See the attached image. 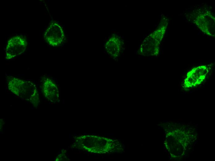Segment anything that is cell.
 Here are the masks:
<instances>
[{
    "instance_id": "6da1fadb",
    "label": "cell",
    "mask_w": 215,
    "mask_h": 161,
    "mask_svg": "<svg viewBox=\"0 0 215 161\" xmlns=\"http://www.w3.org/2000/svg\"><path fill=\"white\" fill-rule=\"evenodd\" d=\"M8 89L15 94L30 101L36 105L39 101L36 85L33 82L13 77L8 83Z\"/></svg>"
},
{
    "instance_id": "7a4b0ae2",
    "label": "cell",
    "mask_w": 215,
    "mask_h": 161,
    "mask_svg": "<svg viewBox=\"0 0 215 161\" xmlns=\"http://www.w3.org/2000/svg\"><path fill=\"white\" fill-rule=\"evenodd\" d=\"M167 25L165 21L159 28L144 40L139 50L140 54L146 56H156L159 52V45L166 32Z\"/></svg>"
},
{
    "instance_id": "3957f363",
    "label": "cell",
    "mask_w": 215,
    "mask_h": 161,
    "mask_svg": "<svg viewBox=\"0 0 215 161\" xmlns=\"http://www.w3.org/2000/svg\"><path fill=\"white\" fill-rule=\"evenodd\" d=\"M194 23L202 32L208 36L215 37V18L209 10L200 11L194 20Z\"/></svg>"
},
{
    "instance_id": "277c9868",
    "label": "cell",
    "mask_w": 215,
    "mask_h": 161,
    "mask_svg": "<svg viewBox=\"0 0 215 161\" xmlns=\"http://www.w3.org/2000/svg\"><path fill=\"white\" fill-rule=\"evenodd\" d=\"M27 42L22 35H17L11 37L8 41L5 49V58L12 59L23 53L25 50Z\"/></svg>"
},
{
    "instance_id": "5b68a950",
    "label": "cell",
    "mask_w": 215,
    "mask_h": 161,
    "mask_svg": "<svg viewBox=\"0 0 215 161\" xmlns=\"http://www.w3.org/2000/svg\"><path fill=\"white\" fill-rule=\"evenodd\" d=\"M44 40L50 46H59L65 40V35L63 28L58 23L53 21L49 24L44 35Z\"/></svg>"
},
{
    "instance_id": "8992f818",
    "label": "cell",
    "mask_w": 215,
    "mask_h": 161,
    "mask_svg": "<svg viewBox=\"0 0 215 161\" xmlns=\"http://www.w3.org/2000/svg\"><path fill=\"white\" fill-rule=\"evenodd\" d=\"M209 71V67L207 65L193 68L187 73L183 83V87L190 88L200 84L205 79Z\"/></svg>"
},
{
    "instance_id": "52a82bcc",
    "label": "cell",
    "mask_w": 215,
    "mask_h": 161,
    "mask_svg": "<svg viewBox=\"0 0 215 161\" xmlns=\"http://www.w3.org/2000/svg\"><path fill=\"white\" fill-rule=\"evenodd\" d=\"M42 88L44 94L48 100L52 102L57 100L59 90L56 85L51 80L48 78L45 79Z\"/></svg>"
},
{
    "instance_id": "ba28073f",
    "label": "cell",
    "mask_w": 215,
    "mask_h": 161,
    "mask_svg": "<svg viewBox=\"0 0 215 161\" xmlns=\"http://www.w3.org/2000/svg\"><path fill=\"white\" fill-rule=\"evenodd\" d=\"M122 49L121 44L119 38L113 35L107 41L105 45V49L108 54L113 58L118 57Z\"/></svg>"
}]
</instances>
